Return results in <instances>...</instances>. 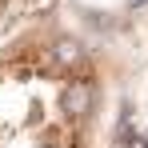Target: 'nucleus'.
<instances>
[{
  "label": "nucleus",
  "mask_w": 148,
  "mask_h": 148,
  "mask_svg": "<svg viewBox=\"0 0 148 148\" xmlns=\"http://www.w3.org/2000/svg\"><path fill=\"white\" fill-rule=\"evenodd\" d=\"M96 80L68 40L0 44V148H88Z\"/></svg>",
  "instance_id": "nucleus-1"
}]
</instances>
